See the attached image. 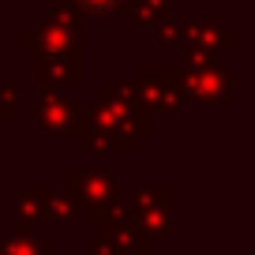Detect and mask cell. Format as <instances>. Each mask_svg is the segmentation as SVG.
<instances>
[{"instance_id":"obj_1","label":"cell","mask_w":255,"mask_h":255,"mask_svg":"<svg viewBox=\"0 0 255 255\" xmlns=\"http://www.w3.org/2000/svg\"><path fill=\"white\" fill-rule=\"evenodd\" d=\"M83 4H87V8H94V11H102V8H113L117 0H83Z\"/></svg>"}]
</instances>
